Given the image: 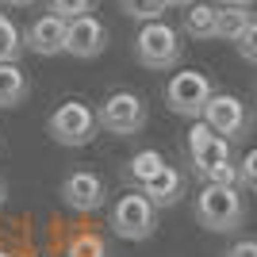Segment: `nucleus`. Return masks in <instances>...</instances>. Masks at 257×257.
Instances as JSON below:
<instances>
[{"label":"nucleus","instance_id":"obj_26","mask_svg":"<svg viewBox=\"0 0 257 257\" xmlns=\"http://www.w3.org/2000/svg\"><path fill=\"white\" fill-rule=\"evenodd\" d=\"M4 200H8V181L0 177V207H4Z\"/></svg>","mask_w":257,"mask_h":257},{"label":"nucleus","instance_id":"obj_3","mask_svg":"<svg viewBox=\"0 0 257 257\" xmlns=\"http://www.w3.org/2000/svg\"><path fill=\"white\" fill-rule=\"evenodd\" d=\"M211 96H215V85H211V77L200 73V69H181L165 85L169 111H177L184 119H204V107L211 104Z\"/></svg>","mask_w":257,"mask_h":257},{"label":"nucleus","instance_id":"obj_10","mask_svg":"<svg viewBox=\"0 0 257 257\" xmlns=\"http://www.w3.org/2000/svg\"><path fill=\"white\" fill-rule=\"evenodd\" d=\"M65 31H69V20L43 12L39 20H31V27L23 31V46L39 58H54V54H65Z\"/></svg>","mask_w":257,"mask_h":257},{"label":"nucleus","instance_id":"obj_23","mask_svg":"<svg viewBox=\"0 0 257 257\" xmlns=\"http://www.w3.org/2000/svg\"><path fill=\"white\" fill-rule=\"evenodd\" d=\"M238 173H242V184L257 192V146H253V150H246V158L238 161Z\"/></svg>","mask_w":257,"mask_h":257},{"label":"nucleus","instance_id":"obj_22","mask_svg":"<svg viewBox=\"0 0 257 257\" xmlns=\"http://www.w3.org/2000/svg\"><path fill=\"white\" fill-rule=\"evenodd\" d=\"M238 54H242V62H249V65H257V16H253V23H249L246 31L238 35Z\"/></svg>","mask_w":257,"mask_h":257},{"label":"nucleus","instance_id":"obj_2","mask_svg":"<svg viewBox=\"0 0 257 257\" xmlns=\"http://www.w3.org/2000/svg\"><path fill=\"white\" fill-rule=\"evenodd\" d=\"M181 31L165 20H154V23H142L139 35H135V58H139L146 69H173L181 62Z\"/></svg>","mask_w":257,"mask_h":257},{"label":"nucleus","instance_id":"obj_30","mask_svg":"<svg viewBox=\"0 0 257 257\" xmlns=\"http://www.w3.org/2000/svg\"><path fill=\"white\" fill-rule=\"evenodd\" d=\"M23 257H35V253H23Z\"/></svg>","mask_w":257,"mask_h":257},{"label":"nucleus","instance_id":"obj_20","mask_svg":"<svg viewBox=\"0 0 257 257\" xmlns=\"http://www.w3.org/2000/svg\"><path fill=\"white\" fill-rule=\"evenodd\" d=\"M65 257H107V249H104V242H100L96 234H77Z\"/></svg>","mask_w":257,"mask_h":257},{"label":"nucleus","instance_id":"obj_18","mask_svg":"<svg viewBox=\"0 0 257 257\" xmlns=\"http://www.w3.org/2000/svg\"><path fill=\"white\" fill-rule=\"evenodd\" d=\"M165 0H119V12L123 16H131V20H139V23H154L165 16Z\"/></svg>","mask_w":257,"mask_h":257},{"label":"nucleus","instance_id":"obj_25","mask_svg":"<svg viewBox=\"0 0 257 257\" xmlns=\"http://www.w3.org/2000/svg\"><path fill=\"white\" fill-rule=\"evenodd\" d=\"M0 4H8V8H31V4H39V0H0Z\"/></svg>","mask_w":257,"mask_h":257},{"label":"nucleus","instance_id":"obj_5","mask_svg":"<svg viewBox=\"0 0 257 257\" xmlns=\"http://www.w3.org/2000/svg\"><path fill=\"white\" fill-rule=\"evenodd\" d=\"M158 226V207L139 192H123L111 204V234L123 238V242H142V238L154 234Z\"/></svg>","mask_w":257,"mask_h":257},{"label":"nucleus","instance_id":"obj_7","mask_svg":"<svg viewBox=\"0 0 257 257\" xmlns=\"http://www.w3.org/2000/svg\"><path fill=\"white\" fill-rule=\"evenodd\" d=\"M188 161H192L196 177L204 181V173H211L215 165H226V161H234V142H226L223 135H215L207 127L204 119H196L192 131H188Z\"/></svg>","mask_w":257,"mask_h":257},{"label":"nucleus","instance_id":"obj_4","mask_svg":"<svg viewBox=\"0 0 257 257\" xmlns=\"http://www.w3.org/2000/svg\"><path fill=\"white\" fill-rule=\"evenodd\" d=\"M46 131H50V139L58 146H88V142L96 139L100 123H96V111L85 100H62V104L54 107Z\"/></svg>","mask_w":257,"mask_h":257},{"label":"nucleus","instance_id":"obj_14","mask_svg":"<svg viewBox=\"0 0 257 257\" xmlns=\"http://www.w3.org/2000/svg\"><path fill=\"white\" fill-rule=\"evenodd\" d=\"M31 85H27V73H23L20 62H4L0 65V107H20L27 100Z\"/></svg>","mask_w":257,"mask_h":257},{"label":"nucleus","instance_id":"obj_21","mask_svg":"<svg viewBox=\"0 0 257 257\" xmlns=\"http://www.w3.org/2000/svg\"><path fill=\"white\" fill-rule=\"evenodd\" d=\"M204 184H238V188H242V173H238V161L215 165L211 173H204Z\"/></svg>","mask_w":257,"mask_h":257},{"label":"nucleus","instance_id":"obj_6","mask_svg":"<svg viewBox=\"0 0 257 257\" xmlns=\"http://www.w3.org/2000/svg\"><path fill=\"white\" fill-rule=\"evenodd\" d=\"M146 119H150V111H146V100H142L139 92H131V88H119V92H111V96L100 104V111H96V123L107 131V135H119V139L139 135V131L146 127Z\"/></svg>","mask_w":257,"mask_h":257},{"label":"nucleus","instance_id":"obj_27","mask_svg":"<svg viewBox=\"0 0 257 257\" xmlns=\"http://www.w3.org/2000/svg\"><path fill=\"white\" fill-rule=\"evenodd\" d=\"M169 8H188V4H196V0H165Z\"/></svg>","mask_w":257,"mask_h":257},{"label":"nucleus","instance_id":"obj_15","mask_svg":"<svg viewBox=\"0 0 257 257\" xmlns=\"http://www.w3.org/2000/svg\"><path fill=\"white\" fill-rule=\"evenodd\" d=\"M165 165H169V161H165V154H161V150H139L135 158L127 161V181L142 188V184L150 181V177H158Z\"/></svg>","mask_w":257,"mask_h":257},{"label":"nucleus","instance_id":"obj_24","mask_svg":"<svg viewBox=\"0 0 257 257\" xmlns=\"http://www.w3.org/2000/svg\"><path fill=\"white\" fill-rule=\"evenodd\" d=\"M223 257H257V238H238Z\"/></svg>","mask_w":257,"mask_h":257},{"label":"nucleus","instance_id":"obj_8","mask_svg":"<svg viewBox=\"0 0 257 257\" xmlns=\"http://www.w3.org/2000/svg\"><path fill=\"white\" fill-rule=\"evenodd\" d=\"M58 196H62V204L69 207V211L92 215V211H100V207L107 204V184H104V177L92 173V169H73L62 181Z\"/></svg>","mask_w":257,"mask_h":257},{"label":"nucleus","instance_id":"obj_1","mask_svg":"<svg viewBox=\"0 0 257 257\" xmlns=\"http://www.w3.org/2000/svg\"><path fill=\"white\" fill-rule=\"evenodd\" d=\"M196 223L215 234H230L246 223V196L238 184H204L196 196Z\"/></svg>","mask_w":257,"mask_h":257},{"label":"nucleus","instance_id":"obj_16","mask_svg":"<svg viewBox=\"0 0 257 257\" xmlns=\"http://www.w3.org/2000/svg\"><path fill=\"white\" fill-rule=\"evenodd\" d=\"M253 23V12L242 8V4H219V39L226 43H238V35Z\"/></svg>","mask_w":257,"mask_h":257},{"label":"nucleus","instance_id":"obj_12","mask_svg":"<svg viewBox=\"0 0 257 257\" xmlns=\"http://www.w3.org/2000/svg\"><path fill=\"white\" fill-rule=\"evenodd\" d=\"M142 196H146L154 207L181 204V200H184V173L177 169V165H165L158 177H150V181L142 184Z\"/></svg>","mask_w":257,"mask_h":257},{"label":"nucleus","instance_id":"obj_17","mask_svg":"<svg viewBox=\"0 0 257 257\" xmlns=\"http://www.w3.org/2000/svg\"><path fill=\"white\" fill-rule=\"evenodd\" d=\"M23 50H27V46H23L20 27H16V23H12L4 12H0V65H4V62H16Z\"/></svg>","mask_w":257,"mask_h":257},{"label":"nucleus","instance_id":"obj_9","mask_svg":"<svg viewBox=\"0 0 257 257\" xmlns=\"http://www.w3.org/2000/svg\"><path fill=\"white\" fill-rule=\"evenodd\" d=\"M204 123L215 135H223L226 142H238V139H246V131H249V111L234 92H215L211 104L204 107Z\"/></svg>","mask_w":257,"mask_h":257},{"label":"nucleus","instance_id":"obj_13","mask_svg":"<svg viewBox=\"0 0 257 257\" xmlns=\"http://www.w3.org/2000/svg\"><path fill=\"white\" fill-rule=\"evenodd\" d=\"M184 35L196 39V43H207V39H219V8L207 4V0H196L184 8Z\"/></svg>","mask_w":257,"mask_h":257},{"label":"nucleus","instance_id":"obj_11","mask_svg":"<svg viewBox=\"0 0 257 257\" xmlns=\"http://www.w3.org/2000/svg\"><path fill=\"white\" fill-rule=\"evenodd\" d=\"M107 50V27L96 16H77L69 20V31H65V54L73 58H100Z\"/></svg>","mask_w":257,"mask_h":257},{"label":"nucleus","instance_id":"obj_28","mask_svg":"<svg viewBox=\"0 0 257 257\" xmlns=\"http://www.w3.org/2000/svg\"><path fill=\"white\" fill-rule=\"evenodd\" d=\"M223 4H242V8H249V4H253V0H223Z\"/></svg>","mask_w":257,"mask_h":257},{"label":"nucleus","instance_id":"obj_19","mask_svg":"<svg viewBox=\"0 0 257 257\" xmlns=\"http://www.w3.org/2000/svg\"><path fill=\"white\" fill-rule=\"evenodd\" d=\"M46 8L62 20H77V16H92L96 0H46Z\"/></svg>","mask_w":257,"mask_h":257},{"label":"nucleus","instance_id":"obj_29","mask_svg":"<svg viewBox=\"0 0 257 257\" xmlns=\"http://www.w3.org/2000/svg\"><path fill=\"white\" fill-rule=\"evenodd\" d=\"M0 257H16V253H8V249H0Z\"/></svg>","mask_w":257,"mask_h":257}]
</instances>
